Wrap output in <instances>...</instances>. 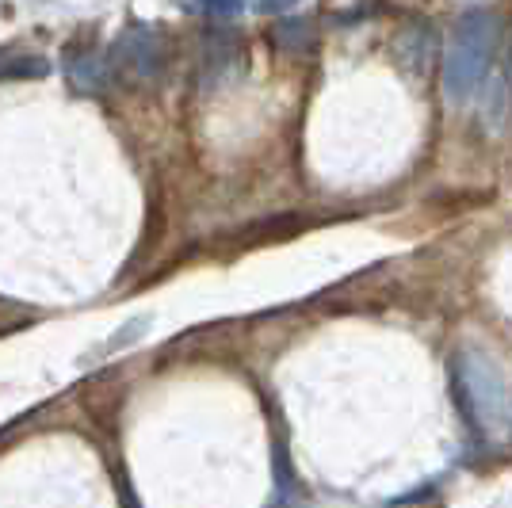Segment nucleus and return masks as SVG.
Wrapping results in <instances>:
<instances>
[{
  "mask_svg": "<svg viewBox=\"0 0 512 508\" xmlns=\"http://www.w3.org/2000/svg\"><path fill=\"white\" fill-rule=\"evenodd\" d=\"M69 77L77 88H104L107 85V62L104 54H85L69 65Z\"/></svg>",
  "mask_w": 512,
  "mask_h": 508,
  "instance_id": "obj_5",
  "label": "nucleus"
},
{
  "mask_svg": "<svg viewBox=\"0 0 512 508\" xmlns=\"http://www.w3.org/2000/svg\"><path fill=\"white\" fill-rule=\"evenodd\" d=\"M501 46V20L493 12H467L451 31L448 54H444V92L448 100H470L486 81L493 58Z\"/></svg>",
  "mask_w": 512,
  "mask_h": 508,
  "instance_id": "obj_1",
  "label": "nucleus"
},
{
  "mask_svg": "<svg viewBox=\"0 0 512 508\" xmlns=\"http://www.w3.org/2000/svg\"><path fill=\"white\" fill-rule=\"evenodd\" d=\"M291 4H299V0H256V8L268 12V16H272V12H287Z\"/></svg>",
  "mask_w": 512,
  "mask_h": 508,
  "instance_id": "obj_9",
  "label": "nucleus"
},
{
  "mask_svg": "<svg viewBox=\"0 0 512 508\" xmlns=\"http://www.w3.org/2000/svg\"><path fill=\"white\" fill-rule=\"evenodd\" d=\"M272 39H276V46H287V50H306V46L314 43V35H310L306 20H283V23H276Z\"/></svg>",
  "mask_w": 512,
  "mask_h": 508,
  "instance_id": "obj_7",
  "label": "nucleus"
},
{
  "mask_svg": "<svg viewBox=\"0 0 512 508\" xmlns=\"http://www.w3.org/2000/svg\"><path fill=\"white\" fill-rule=\"evenodd\" d=\"M43 58H23L16 50H0V77H43Z\"/></svg>",
  "mask_w": 512,
  "mask_h": 508,
  "instance_id": "obj_6",
  "label": "nucleus"
},
{
  "mask_svg": "<svg viewBox=\"0 0 512 508\" xmlns=\"http://www.w3.org/2000/svg\"><path fill=\"white\" fill-rule=\"evenodd\" d=\"M512 119V46L501 54V65L490 77L486 88V127L505 130V123Z\"/></svg>",
  "mask_w": 512,
  "mask_h": 508,
  "instance_id": "obj_4",
  "label": "nucleus"
},
{
  "mask_svg": "<svg viewBox=\"0 0 512 508\" xmlns=\"http://www.w3.org/2000/svg\"><path fill=\"white\" fill-rule=\"evenodd\" d=\"M199 8H207L211 16H237L241 12V0H195Z\"/></svg>",
  "mask_w": 512,
  "mask_h": 508,
  "instance_id": "obj_8",
  "label": "nucleus"
},
{
  "mask_svg": "<svg viewBox=\"0 0 512 508\" xmlns=\"http://www.w3.org/2000/svg\"><path fill=\"white\" fill-rule=\"evenodd\" d=\"M455 398L470 424H490L505 405V386L482 356H459L455 363Z\"/></svg>",
  "mask_w": 512,
  "mask_h": 508,
  "instance_id": "obj_2",
  "label": "nucleus"
},
{
  "mask_svg": "<svg viewBox=\"0 0 512 508\" xmlns=\"http://www.w3.org/2000/svg\"><path fill=\"white\" fill-rule=\"evenodd\" d=\"M119 58L130 65V73H138L142 81H157L165 73V62H169V46H165V35L157 27H130L127 35L119 39Z\"/></svg>",
  "mask_w": 512,
  "mask_h": 508,
  "instance_id": "obj_3",
  "label": "nucleus"
}]
</instances>
